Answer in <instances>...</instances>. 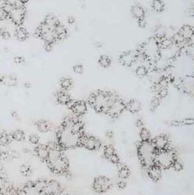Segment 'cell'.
Returning <instances> with one entry per match:
<instances>
[{
	"label": "cell",
	"instance_id": "1",
	"mask_svg": "<svg viewBox=\"0 0 194 195\" xmlns=\"http://www.w3.org/2000/svg\"><path fill=\"white\" fill-rule=\"evenodd\" d=\"M85 124L80 118L68 115L63 120L56 131V143L63 151L80 147L81 137L85 133Z\"/></svg>",
	"mask_w": 194,
	"mask_h": 195
},
{
	"label": "cell",
	"instance_id": "2",
	"mask_svg": "<svg viewBox=\"0 0 194 195\" xmlns=\"http://www.w3.org/2000/svg\"><path fill=\"white\" fill-rule=\"evenodd\" d=\"M47 144L49 155L45 163L48 168L56 176L71 179L72 172L71 164L64 151L60 148L56 142H49Z\"/></svg>",
	"mask_w": 194,
	"mask_h": 195
},
{
	"label": "cell",
	"instance_id": "3",
	"mask_svg": "<svg viewBox=\"0 0 194 195\" xmlns=\"http://www.w3.org/2000/svg\"><path fill=\"white\" fill-rule=\"evenodd\" d=\"M0 195H47L40 186L38 179L16 185L10 183L8 178L1 179Z\"/></svg>",
	"mask_w": 194,
	"mask_h": 195
},
{
	"label": "cell",
	"instance_id": "4",
	"mask_svg": "<svg viewBox=\"0 0 194 195\" xmlns=\"http://www.w3.org/2000/svg\"><path fill=\"white\" fill-rule=\"evenodd\" d=\"M118 97L117 94L110 91L97 90L89 95L87 103L96 113L107 115Z\"/></svg>",
	"mask_w": 194,
	"mask_h": 195
},
{
	"label": "cell",
	"instance_id": "5",
	"mask_svg": "<svg viewBox=\"0 0 194 195\" xmlns=\"http://www.w3.org/2000/svg\"><path fill=\"white\" fill-rule=\"evenodd\" d=\"M157 152L153 143L150 141H141L138 148L139 159L143 165L148 168L156 164Z\"/></svg>",
	"mask_w": 194,
	"mask_h": 195
},
{
	"label": "cell",
	"instance_id": "6",
	"mask_svg": "<svg viewBox=\"0 0 194 195\" xmlns=\"http://www.w3.org/2000/svg\"><path fill=\"white\" fill-rule=\"evenodd\" d=\"M138 51L149 61H157L160 58L161 51L158 39L155 37L149 38Z\"/></svg>",
	"mask_w": 194,
	"mask_h": 195
},
{
	"label": "cell",
	"instance_id": "7",
	"mask_svg": "<svg viewBox=\"0 0 194 195\" xmlns=\"http://www.w3.org/2000/svg\"><path fill=\"white\" fill-rule=\"evenodd\" d=\"M40 186L47 195H70L68 190L56 180L38 179Z\"/></svg>",
	"mask_w": 194,
	"mask_h": 195
},
{
	"label": "cell",
	"instance_id": "8",
	"mask_svg": "<svg viewBox=\"0 0 194 195\" xmlns=\"http://www.w3.org/2000/svg\"><path fill=\"white\" fill-rule=\"evenodd\" d=\"M176 160L175 154L174 151L167 148L157 151L155 164L161 168H169L172 167Z\"/></svg>",
	"mask_w": 194,
	"mask_h": 195
},
{
	"label": "cell",
	"instance_id": "9",
	"mask_svg": "<svg viewBox=\"0 0 194 195\" xmlns=\"http://www.w3.org/2000/svg\"><path fill=\"white\" fill-rule=\"evenodd\" d=\"M112 186V182L109 177L104 175H99L93 179L92 188L96 194L102 195L109 191Z\"/></svg>",
	"mask_w": 194,
	"mask_h": 195
},
{
	"label": "cell",
	"instance_id": "10",
	"mask_svg": "<svg viewBox=\"0 0 194 195\" xmlns=\"http://www.w3.org/2000/svg\"><path fill=\"white\" fill-rule=\"evenodd\" d=\"M102 145V142L99 139L85 133L81 138L80 148H83L88 151H97L101 148Z\"/></svg>",
	"mask_w": 194,
	"mask_h": 195
},
{
	"label": "cell",
	"instance_id": "11",
	"mask_svg": "<svg viewBox=\"0 0 194 195\" xmlns=\"http://www.w3.org/2000/svg\"><path fill=\"white\" fill-rule=\"evenodd\" d=\"M88 105V103L83 100H73L68 107L74 115L80 118L87 113Z\"/></svg>",
	"mask_w": 194,
	"mask_h": 195
},
{
	"label": "cell",
	"instance_id": "12",
	"mask_svg": "<svg viewBox=\"0 0 194 195\" xmlns=\"http://www.w3.org/2000/svg\"><path fill=\"white\" fill-rule=\"evenodd\" d=\"M103 156L104 158L112 164L117 166L121 165L120 158L115 147L112 144H107L103 148Z\"/></svg>",
	"mask_w": 194,
	"mask_h": 195
},
{
	"label": "cell",
	"instance_id": "13",
	"mask_svg": "<svg viewBox=\"0 0 194 195\" xmlns=\"http://www.w3.org/2000/svg\"><path fill=\"white\" fill-rule=\"evenodd\" d=\"M125 110H126V103L120 97L118 96L114 101L107 116L110 117L112 119H116Z\"/></svg>",
	"mask_w": 194,
	"mask_h": 195
},
{
	"label": "cell",
	"instance_id": "14",
	"mask_svg": "<svg viewBox=\"0 0 194 195\" xmlns=\"http://www.w3.org/2000/svg\"><path fill=\"white\" fill-rule=\"evenodd\" d=\"M138 51L133 52L129 51L121 54L119 58V61L120 64L127 67L131 66L139 58Z\"/></svg>",
	"mask_w": 194,
	"mask_h": 195
},
{
	"label": "cell",
	"instance_id": "15",
	"mask_svg": "<svg viewBox=\"0 0 194 195\" xmlns=\"http://www.w3.org/2000/svg\"><path fill=\"white\" fill-rule=\"evenodd\" d=\"M35 155L42 162L45 163L49 155V147L48 144H38L34 148Z\"/></svg>",
	"mask_w": 194,
	"mask_h": 195
},
{
	"label": "cell",
	"instance_id": "16",
	"mask_svg": "<svg viewBox=\"0 0 194 195\" xmlns=\"http://www.w3.org/2000/svg\"><path fill=\"white\" fill-rule=\"evenodd\" d=\"M55 98L57 102L63 106H68L73 101L71 95L64 90L57 91L56 94Z\"/></svg>",
	"mask_w": 194,
	"mask_h": 195
},
{
	"label": "cell",
	"instance_id": "17",
	"mask_svg": "<svg viewBox=\"0 0 194 195\" xmlns=\"http://www.w3.org/2000/svg\"><path fill=\"white\" fill-rule=\"evenodd\" d=\"M182 86L185 92L188 94L194 92V76L187 75L182 81Z\"/></svg>",
	"mask_w": 194,
	"mask_h": 195
},
{
	"label": "cell",
	"instance_id": "18",
	"mask_svg": "<svg viewBox=\"0 0 194 195\" xmlns=\"http://www.w3.org/2000/svg\"><path fill=\"white\" fill-rule=\"evenodd\" d=\"M187 42H189L194 36V27L189 25H184L177 32Z\"/></svg>",
	"mask_w": 194,
	"mask_h": 195
},
{
	"label": "cell",
	"instance_id": "19",
	"mask_svg": "<svg viewBox=\"0 0 194 195\" xmlns=\"http://www.w3.org/2000/svg\"><path fill=\"white\" fill-rule=\"evenodd\" d=\"M157 151L163 150L167 148L168 139L165 135H159L152 141Z\"/></svg>",
	"mask_w": 194,
	"mask_h": 195
},
{
	"label": "cell",
	"instance_id": "20",
	"mask_svg": "<svg viewBox=\"0 0 194 195\" xmlns=\"http://www.w3.org/2000/svg\"><path fill=\"white\" fill-rule=\"evenodd\" d=\"M1 83L8 86L14 87L17 85L18 79L16 76L12 74L5 75L1 77Z\"/></svg>",
	"mask_w": 194,
	"mask_h": 195
},
{
	"label": "cell",
	"instance_id": "21",
	"mask_svg": "<svg viewBox=\"0 0 194 195\" xmlns=\"http://www.w3.org/2000/svg\"><path fill=\"white\" fill-rule=\"evenodd\" d=\"M131 12L132 16L138 21L139 19H144L146 17L145 10L139 4H135L132 5L131 9Z\"/></svg>",
	"mask_w": 194,
	"mask_h": 195
},
{
	"label": "cell",
	"instance_id": "22",
	"mask_svg": "<svg viewBox=\"0 0 194 195\" xmlns=\"http://www.w3.org/2000/svg\"><path fill=\"white\" fill-rule=\"evenodd\" d=\"M35 125L38 131L41 133H46L52 130V124L46 120H40L36 122Z\"/></svg>",
	"mask_w": 194,
	"mask_h": 195
},
{
	"label": "cell",
	"instance_id": "23",
	"mask_svg": "<svg viewBox=\"0 0 194 195\" xmlns=\"http://www.w3.org/2000/svg\"><path fill=\"white\" fill-rule=\"evenodd\" d=\"M13 141L12 133H9L5 130H1L0 133V144L2 147H6Z\"/></svg>",
	"mask_w": 194,
	"mask_h": 195
},
{
	"label": "cell",
	"instance_id": "24",
	"mask_svg": "<svg viewBox=\"0 0 194 195\" xmlns=\"http://www.w3.org/2000/svg\"><path fill=\"white\" fill-rule=\"evenodd\" d=\"M148 176L154 181L159 180L162 176L161 168L156 164L148 168Z\"/></svg>",
	"mask_w": 194,
	"mask_h": 195
},
{
	"label": "cell",
	"instance_id": "25",
	"mask_svg": "<svg viewBox=\"0 0 194 195\" xmlns=\"http://www.w3.org/2000/svg\"><path fill=\"white\" fill-rule=\"evenodd\" d=\"M141 108L140 102L136 99H131L126 103V110L131 113H137Z\"/></svg>",
	"mask_w": 194,
	"mask_h": 195
},
{
	"label": "cell",
	"instance_id": "26",
	"mask_svg": "<svg viewBox=\"0 0 194 195\" xmlns=\"http://www.w3.org/2000/svg\"><path fill=\"white\" fill-rule=\"evenodd\" d=\"M19 172L22 176L25 177H31L34 173L33 167L27 163H24L20 166Z\"/></svg>",
	"mask_w": 194,
	"mask_h": 195
},
{
	"label": "cell",
	"instance_id": "27",
	"mask_svg": "<svg viewBox=\"0 0 194 195\" xmlns=\"http://www.w3.org/2000/svg\"><path fill=\"white\" fill-rule=\"evenodd\" d=\"M74 81L68 77H64L60 80V86L62 90L68 91L73 87Z\"/></svg>",
	"mask_w": 194,
	"mask_h": 195
},
{
	"label": "cell",
	"instance_id": "28",
	"mask_svg": "<svg viewBox=\"0 0 194 195\" xmlns=\"http://www.w3.org/2000/svg\"><path fill=\"white\" fill-rule=\"evenodd\" d=\"M14 36L16 37V39L19 41H26L29 37L27 30L24 28L21 27H19L16 29L14 33Z\"/></svg>",
	"mask_w": 194,
	"mask_h": 195
},
{
	"label": "cell",
	"instance_id": "29",
	"mask_svg": "<svg viewBox=\"0 0 194 195\" xmlns=\"http://www.w3.org/2000/svg\"><path fill=\"white\" fill-rule=\"evenodd\" d=\"M98 64L104 69H107L111 66L112 64V60L111 58L105 54H102L100 55L97 60Z\"/></svg>",
	"mask_w": 194,
	"mask_h": 195
},
{
	"label": "cell",
	"instance_id": "30",
	"mask_svg": "<svg viewBox=\"0 0 194 195\" xmlns=\"http://www.w3.org/2000/svg\"><path fill=\"white\" fill-rule=\"evenodd\" d=\"M151 7L156 13H162L165 9V4L162 0H152Z\"/></svg>",
	"mask_w": 194,
	"mask_h": 195
},
{
	"label": "cell",
	"instance_id": "31",
	"mask_svg": "<svg viewBox=\"0 0 194 195\" xmlns=\"http://www.w3.org/2000/svg\"><path fill=\"white\" fill-rule=\"evenodd\" d=\"M12 138L14 141L21 142L25 141V133L22 130L18 129L12 133Z\"/></svg>",
	"mask_w": 194,
	"mask_h": 195
},
{
	"label": "cell",
	"instance_id": "32",
	"mask_svg": "<svg viewBox=\"0 0 194 195\" xmlns=\"http://www.w3.org/2000/svg\"><path fill=\"white\" fill-rule=\"evenodd\" d=\"M166 29L164 26L159 25L156 27L154 37H156L157 39H161L163 38L166 37Z\"/></svg>",
	"mask_w": 194,
	"mask_h": 195
},
{
	"label": "cell",
	"instance_id": "33",
	"mask_svg": "<svg viewBox=\"0 0 194 195\" xmlns=\"http://www.w3.org/2000/svg\"><path fill=\"white\" fill-rule=\"evenodd\" d=\"M130 173L131 172L129 168L126 166H122L118 171V175L121 180H125L129 177Z\"/></svg>",
	"mask_w": 194,
	"mask_h": 195
},
{
	"label": "cell",
	"instance_id": "34",
	"mask_svg": "<svg viewBox=\"0 0 194 195\" xmlns=\"http://www.w3.org/2000/svg\"><path fill=\"white\" fill-rule=\"evenodd\" d=\"M136 74L139 78H143L148 74V69L145 66L140 65L136 69Z\"/></svg>",
	"mask_w": 194,
	"mask_h": 195
},
{
	"label": "cell",
	"instance_id": "35",
	"mask_svg": "<svg viewBox=\"0 0 194 195\" xmlns=\"http://www.w3.org/2000/svg\"><path fill=\"white\" fill-rule=\"evenodd\" d=\"M16 156L12 154L10 152L8 151H2L1 153V159L5 161H9L16 158Z\"/></svg>",
	"mask_w": 194,
	"mask_h": 195
},
{
	"label": "cell",
	"instance_id": "36",
	"mask_svg": "<svg viewBox=\"0 0 194 195\" xmlns=\"http://www.w3.org/2000/svg\"><path fill=\"white\" fill-rule=\"evenodd\" d=\"M140 136L142 141H149L150 133L148 130L145 128H142L140 130Z\"/></svg>",
	"mask_w": 194,
	"mask_h": 195
},
{
	"label": "cell",
	"instance_id": "37",
	"mask_svg": "<svg viewBox=\"0 0 194 195\" xmlns=\"http://www.w3.org/2000/svg\"><path fill=\"white\" fill-rule=\"evenodd\" d=\"M29 142L34 145H37L40 142V136L36 133H32L28 137Z\"/></svg>",
	"mask_w": 194,
	"mask_h": 195
},
{
	"label": "cell",
	"instance_id": "38",
	"mask_svg": "<svg viewBox=\"0 0 194 195\" xmlns=\"http://www.w3.org/2000/svg\"><path fill=\"white\" fill-rule=\"evenodd\" d=\"M73 71L75 74L78 75H82L84 71V66L81 63L76 64L73 66Z\"/></svg>",
	"mask_w": 194,
	"mask_h": 195
},
{
	"label": "cell",
	"instance_id": "39",
	"mask_svg": "<svg viewBox=\"0 0 194 195\" xmlns=\"http://www.w3.org/2000/svg\"><path fill=\"white\" fill-rule=\"evenodd\" d=\"M172 167H173L176 171H179L183 168V166L178 160H176L175 162L174 163Z\"/></svg>",
	"mask_w": 194,
	"mask_h": 195
},
{
	"label": "cell",
	"instance_id": "40",
	"mask_svg": "<svg viewBox=\"0 0 194 195\" xmlns=\"http://www.w3.org/2000/svg\"><path fill=\"white\" fill-rule=\"evenodd\" d=\"M13 61L16 64H22L25 62V59L24 57L16 56L14 57Z\"/></svg>",
	"mask_w": 194,
	"mask_h": 195
},
{
	"label": "cell",
	"instance_id": "41",
	"mask_svg": "<svg viewBox=\"0 0 194 195\" xmlns=\"http://www.w3.org/2000/svg\"><path fill=\"white\" fill-rule=\"evenodd\" d=\"M160 98H161L159 97H155L152 99V100L151 102V107L152 108H156L159 106V105L160 103Z\"/></svg>",
	"mask_w": 194,
	"mask_h": 195
},
{
	"label": "cell",
	"instance_id": "42",
	"mask_svg": "<svg viewBox=\"0 0 194 195\" xmlns=\"http://www.w3.org/2000/svg\"><path fill=\"white\" fill-rule=\"evenodd\" d=\"M53 45L54 44H50V43H45L44 46V48L45 50L47 52H50L53 49Z\"/></svg>",
	"mask_w": 194,
	"mask_h": 195
},
{
	"label": "cell",
	"instance_id": "43",
	"mask_svg": "<svg viewBox=\"0 0 194 195\" xmlns=\"http://www.w3.org/2000/svg\"><path fill=\"white\" fill-rule=\"evenodd\" d=\"M1 36L4 39H9L10 38V36H11L9 32L6 31V30H4L3 32L1 30Z\"/></svg>",
	"mask_w": 194,
	"mask_h": 195
},
{
	"label": "cell",
	"instance_id": "44",
	"mask_svg": "<svg viewBox=\"0 0 194 195\" xmlns=\"http://www.w3.org/2000/svg\"><path fill=\"white\" fill-rule=\"evenodd\" d=\"M138 24L139 27H141V28H145L146 27H147V21H146L145 18L138 20Z\"/></svg>",
	"mask_w": 194,
	"mask_h": 195
},
{
	"label": "cell",
	"instance_id": "45",
	"mask_svg": "<svg viewBox=\"0 0 194 195\" xmlns=\"http://www.w3.org/2000/svg\"><path fill=\"white\" fill-rule=\"evenodd\" d=\"M188 15L191 17H194V6H191L187 10Z\"/></svg>",
	"mask_w": 194,
	"mask_h": 195
},
{
	"label": "cell",
	"instance_id": "46",
	"mask_svg": "<svg viewBox=\"0 0 194 195\" xmlns=\"http://www.w3.org/2000/svg\"><path fill=\"white\" fill-rule=\"evenodd\" d=\"M117 186H118L119 188L123 189H124L127 186V183L125 181H124L123 180H121V181L118 183Z\"/></svg>",
	"mask_w": 194,
	"mask_h": 195
},
{
	"label": "cell",
	"instance_id": "47",
	"mask_svg": "<svg viewBox=\"0 0 194 195\" xmlns=\"http://www.w3.org/2000/svg\"><path fill=\"white\" fill-rule=\"evenodd\" d=\"M68 21L69 24H72L74 23V21H75V19H74V17H70V18H68Z\"/></svg>",
	"mask_w": 194,
	"mask_h": 195
}]
</instances>
